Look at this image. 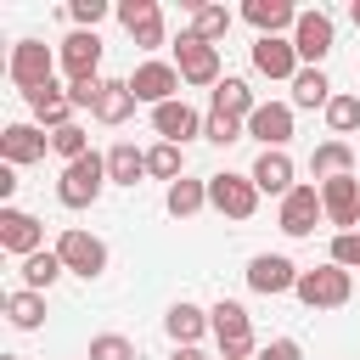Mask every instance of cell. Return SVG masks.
Masks as SVG:
<instances>
[{
	"mask_svg": "<svg viewBox=\"0 0 360 360\" xmlns=\"http://www.w3.org/2000/svg\"><path fill=\"white\" fill-rule=\"evenodd\" d=\"M107 152H84L79 163H62V180H56V202L62 208H96V197L107 191Z\"/></svg>",
	"mask_w": 360,
	"mask_h": 360,
	"instance_id": "6da1fadb",
	"label": "cell"
},
{
	"mask_svg": "<svg viewBox=\"0 0 360 360\" xmlns=\"http://www.w3.org/2000/svg\"><path fill=\"white\" fill-rule=\"evenodd\" d=\"M292 292H298V304H304V309H343V304L354 298V276H349L343 264H332V259H326V264L304 270Z\"/></svg>",
	"mask_w": 360,
	"mask_h": 360,
	"instance_id": "7a4b0ae2",
	"label": "cell"
},
{
	"mask_svg": "<svg viewBox=\"0 0 360 360\" xmlns=\"http://www.w3.org/2000/svg\"><path fill=\"white\" fill-rule=\"evenodd\" d=\"M56 68H62V62H56V51H51L45 39H17V45H11V56H6V79H11L22 96L45 90Z\"/></svg>",
	"mask_w": 360,
	"mask_h": 360,
	"instance_id": "3957f363",
	"label": "cell"
},
{
	"mask_svg": "<svg viewBox=\"0 0 360 360\" xmlns=\"http://www.w3.org/2000/svg\"><path fill=\"white\" fill-rule=\"evenodd\" d=\"M208 326H214V343H219V360H248L259 343H253V315L236 304V298H219L208 309Z\"/></svg>",
	"mask_w": 360,
	"mask_h": 360,
	"instance_id": "277c9868",
	"label": "cell"
},
{
	"mask_svg": "<svg viewBox=\"0 0 360 360\" xmlns=\"http://www.w3.org/2000/svg\"><path fill=\"white\" fill-rule=\"evenodd\" d=\"M208 208L225 214V219H253V208H259V186H253V174H231V169L208 174Z\"/></svg>",
	"mask_w": 360,
	"mask_h": 360,
	"instance_id": "5b68a950",
	"label": "cell"
},
{
	"mask_svg": "<svg viewBox=\"0 0 360 360\" xmlns=\"http://www.w3.org/2000/svg\"><path fill=\"white\" fill-rule=\"evenodd\" d=\"M56 259L68 264V276L96 281V276L107 270V242H101V236H90V231H79V225H68V231L56 236Z\"/></svg>",
	"mask_w": 360,
	"mask_h": 360,
	"instance_id": "8992f818",
	"label": "cell"
},
{
	"mask_svg": "<svg viewBox=\"0 0 360 360\" xmlns=\"http://www.w3.org/2000/svg\"><path fill=\"white\" fill-rule=\"evenodd\" d=\"M174 68H180V79H186V84H208V90L225 79V73H219V45L197 39L191 28L174 39Z\"/></svg>",
	"mask_w": 360,
	"mask_h": 360,
	"instance_id": "52a82bcc",
	"label": "cell"
},
{
	"mask_svg": "<svg viewBox=\"0 0 360 360\" xmlns=\"http://www.w3.org/2000/svg\"><path fill=\"white\" fill-rule=\"evenodd\" d=\"M332 45H338L332 17H326V11H298V22H292V51H298V62H304V68H321V62L332 56Z\"/></svg>",
	"mask_w": 360,
	"mask_h": 360,
	"instance_id": "ba28073f",
	"label": "cell"
},
{
	"mask_svg": "<svg viewBox=\"0 0 360 360\" xmlns=\"http://www.w3.org/2000/svg\"><path fill=\"white\" fill-rule=\"evenodd\" d=\"M321 219H326V208H321V186H292V191L281 197V208H276L281 236H315Z\"/></svg>",
	"mask_w": 360,
	"mask_h": 360,
	"instance_id": "9c48e42d",
	"label": "cell"
},
{
	"mask_svg": "<svg viewBox=\"0 0 360 360\" xmlns=\"http://www.w3.org/2000/svg\"><path fill=\"white\" fill-rule=\"evenodd\" d=\"M298 276H304V270H298L287 253H253V259H248V287H253L259 298H281V292H292Z\"/></svg>",
	"mask_w": 360,
	"mask_h": 360,
	"instance_id": "30bf717a",
	"label": "cell"
},
{
	"mask_svg": "<svg viewBox=\"0 0 360 360\" xmlns=\"http://www.w3.org/2000/svg\"><path fill=\"white\" fill-rule=\"evenodd\" d=\"M56 62H62V73H68V84H84V79H101V39H96L90 28H73V34L62 39V51H56Z\"/></svg>",
	"mask_w": 360,
	"mask_h": 360,
	"instance_id": "8fae6325",
	"label": "cell"
},
{
	"mask_svg": "<svg viewBox=\"0 0 360 360\" xmlns=\"http://www.w3.org/2000/svg\"><path fill=\"white\" fill-rule=\"evenodd\" d=\"M180 68L174 62H141L135 73H129V90H135V101H146V107H163V101H180Z\"/></svg>",
	"mask_w": 360,
	"mask_h": 360,
	"instance_id": "7c38bea8",
	"label": "cell"
},
{
	"mask_svg": "<svg viewBox=\"0 0 360 360\" xmlns=\"http://www.w3.org/2000/svg\"><path fill=\"white\" fill-rule=\"evenodd\" d=\"M112 11H118V22L129 28V39H135L141 51H158V45L169 39V34H163V6H158V0H118Z\"/></svg>",
	"mask_w": 360,
	"mask_h": 360,
	"instance_id": "4fadbf2b",
	"label": "cell"
},
{
	"mask_svg": "<svg viewBox=\"0 0 360 360\" xmlns=\"http://www.w3.org/2000/svg\"><path fill=\"white\" fill-rule=\"evenodd\" d=\"M298 68H304V62H298V51H292V39H287V34H276V39H270V34H259V39H253V73L292 84V79H298Z\"/></svg>",
	"mask_w": 360,
	"mask_h": 360,
	"instance_id": "5bb4252c",
	"label": "cell"
},
{
	"mask_svg": "<svg viewBox=\"0 0 360 360\" xmlns=\"http://www.w3.org/2000/svg\"><path fill=\"white\" fill-rule=\"evenodd\" d=\"M248 135L264 152H287V141H292V101H259V112L248 118Z\"/></svg>",
	"mask_w": 360,
	"mask_h": 360,
	"instance_id": "9a60e30c",
	"label": "cell"
},
{
	"mask_svg": "<svg viewBox=\"0 0 360 360\" xmlns=\"http://www.w3.org/2000/svg\"><path fill=\"white\" fill-rule=\"evenodd\" d=\"M0 248L11 259H34L45 248V225L34 214H22V208H0Z\"/></svg>",
	"mask_w": 360,
	"mask_h": 360,
	"instance_id": "2e32d148",
	"label": "cell"
},
{
	"mask_svg": "<svg viewBox=\"0 0 360 360\" xmlns=\"http://www.w3.org/2000/svg\"><path fill=\"white\" fill-rule=\"evenodd\" d=\"M321 208L338 231H360V174H338L321 186Z\"/></svg>",
	"mask_w": 360,
	"mask_h": 360,
	"instance_id": "e0dca14e",
	"label": "cell"
},
{
	"mask_svg": "<svg viewBox=\"0 0 360 360\" xmlns=\"http://www.w3.org/2000/svg\"><path fill=\"white\" fill-rule=\"evenodd\" d=\"M45 152H51V129H39V124H6V129H0V158H6L11 169L39 163Z\"/></svg>",
	"mask_w": 360,
	"mask_h": 360,
	"instance_id": "ac0fdd59",
	"label": "cell"
},
{
	"mask_svg": "<svg viewBox=\"0 0 360 360\" xmlns=\"http://www.w3.org/2000/svg\"><path fill=\"white\" fill-rule=\"evenodd\" d=\"M152 129H158V141L186 146L191 135H202V112L191 101H163V107H152Z\"/></svg>",
	"mask_w": 360,
	"mask_h": 360,
	"instance_id": "d6986e66",
	"label": "cell"
},
{
	"mask_svg": "<svg viewBox=\"0 0 360 360\" xmlns=\"http://www.w3.org/2000/svg\"><path fill=\"white\" fill-rule=\"evenodd\" d=\"M22 101L34 107V124H39V129H68V124H73V112H79V107L68 101V90H62L56 79H51L45 90H34V96H22Z\"/></svg>",
	"mask_w": 360,
	"mask_h": 360,
	"instance_id": "ffe728a7",
	"label": "cell"
},
{
	"mask_svg": "<svg viewBox=\"0 0 360 360\" xmlns=\"http://www.w3.org/2000/svg\"><path fill=\"white\" fill-rule=\"evenodd\" d=\"M309 174H315V186H326V180H338V174H360V158H354L349 141H321V146L309 152Z\"/></svg>",
	"mask_w": 360,
	"mask_h": 360,
	"instance_id": "44dd1931",
	"label": "cell"
},
{
	"mask_svg": "<svg viewBox=\"0 0 360 360\" xmlns=\"http://www.w3.org/2000/svg\"><path fill=\"white\" fill-rule=\"evenodd\" d=\"M163 332L174 338V349H197L202 343V332H214L208 326V309H197V304H169V315H163Z\"/></svg>",
	"mask_w": 360,
	"mask_h": 360,
	"instance_id": "7402d4cb",
	"label": "cell"
},
{
	"mask_svg": "<svg viewBox=\"0 0 360 360\" xmlns=\"http://www.w3.org/2000/svg\"><path fill=\"white\" fill-rule=\"evenodd\" d=\"M248 174H253V186H259V191H270V197H287V191L298 186V180H292L298 169H292V158H287V152H259Z\"/></svg>",
	"mask_w": 360,
	"mask_h": 360,
	"instance_id": "603a6c76",
	"label": "cell"
},
{
	"mask_svg": "<svg viewBox=\"0 0 360 360\" xmlns=\"http://www.w3.org/2000/svg\"><path fill=\"white\" fill-rule=\"evenodd\" d=\"M242 22H253L259 34H292V22H298V6H287V0H248L242 6Z\"/></svg>",
	"mask_w": 360,
	"mask_h": 360,
	"instance_id": "cb8c5ba5",
	"label": "cell"
},
{
	"mask_svg": "<svg viewBox=\"0 0 360 360\" xmlns=\"http://www.w3.org/2000/svg\"><path fill=\"white\" fill-rule=\"evenodd\" d=\"M135 112V90H129V79H101V96H96V124H124Z\"/></svg>",
	"mask_w": 360,
	"mask_h": 360,
	"instance_id": "d4e9b609",
	"label": "cell"
},
{
	"mask_svg": "<svg viewBox=\"0 0 360 360\" xmlns=\"http://www.w3.org/2000/svg\"><path fill=\"white\" fill-rule=\"evenodd\" d=\"M214 112H231V118H242V124H248V118L259 112V101H253V90H248V79H231V73H225V79L214 84Z\"/></svg>",
	"mask_w": 360,
	"mask_h": 360,
	"instance_id": "484cf974",
	"label": "cell"
},
{
	"mask_svg": "<svg viewBox=\"0 0 360 360\" xmlns=\"http://www.w3.org/2000/svg\"><path fill=\"white\" fill-rule=\"evenodd\" d=\"M141 174H146V152H135V141L107 146V180L112 186H141Z\"/></svg>",
	"mask_w": 360,
	"mask_h": 360,
	"instance_id": "4316f807",
	"label": "cell"
},
{
	"mask_svg": "<svg viewBox=\"0 0 360 360\" xmlns=\"http://www.w3.org/2000/svg\"><path fill=\"white\" fill-rule=\"evenodd\" d=\"M163 208H169L174 219L202 214V208H208V180H174V186L163 191Z\"/></svg>",
	"mask_w": 360,
	"mask_h": 360,
	"instance_id": "83f0119b",
	"label": "cell"
},
{
	"mask_svg": "<svg viewBox=\"0 0 360 360\" xmlns=\"http://www.w3.org/2000/svg\"><path fill=\"white\" fill-rule=\"evenodd\" d=\"M332 96H338V90H332V79H326L321 68H298V79H292V107H321V112H326Z\"/></svg>",
	"mask_w": 360,
	"mask_h": 360,
	"instance_id": "f1b7e54d",
	"label": "cell"
},
{
	"mask_svg": "<svg viewBox=\"0 0 360 360\" xmlns=\"http://www.w3.org/2000/svg\"><path fill=\"white\" fill-rule=\"evenodd\" d=\"M146 174L152 180H186V146H174V141H158V146H146Z\"/></svg>",
	"mask_w": 360,
	"mask_h": 360,
	"instance_id": "f546056e",
	"label": "cell"
},
{
	"mask_svg": "<svg viewBox=\"0 0 360 360\" xmlns=\"http://www.w3.org/2000/svg\"><path fill=\"white\" fill-rule=\"evenodd\" d=\"M56 276H68V264L56 259V248H39L34 259H22V287H28V292H45V287H56Z\"/></svg>",
	"mask_w": 360,
	"mask_h": 360,
	"instance_id": "4dcf8cb0",
	"label": "cell"
},
{
	"mask_svg": "<svg viewBox=\"0 0 360 360\" xmlns=\"http://www.w3.org/2000/svg\"><path fill=\"white\" fill-rule=\"evenodd\" d=\"M6 321H11L17 332H34V326L45 321V292H28V287L6 292Z\"/></svg>",
	"mask_w": 360,
	"mask_h": 360,
	"instance_id": "1f68e13d",
	"label": "cell"
},
{
	"mask_svg": "<svg viewBox=\"0 0 360 360\" xmlns=\"http://www.w3.org/2000/svg\"><path fill=\"white\" fill-rule=\"evenodd\" d=\"M231 22H236V17H231V6H197V0H191V34H197V39L219 45V39L231 34Z\"/></svg>",
	"mask_w": 360,
	"mask_h": 360,
	"instance_id": "d6a6232c",
	"label": "cell"
},
{
	"mask_svg": "<svg viewBox=\"0 0 360 360\" xmlns=\"http://www.w3.org/2000/svg\"><path fill=\"white\" fill-rule=\"evenodd\" d=\"M326 129H332V141H343V135H354V129H360V96H349V90H338V96L326 101Z\"/></svg>",
	"mask_w": 360,
	"mask_h": 360,
	"instance_id": "836d02e7",
	"label": "cell"
},
{
	"mask_svg": "<svg viewBox=\"0 0 360 360\" xmlns=\"http://www.w3.org/2000/svg\"><path fill=\"white\" fill-rule=\"evenodd\" d=\"M242 135H248V124H242V118H231V112H214V107H208V118H202V141L231 146V141H242Z\"/></svg>",
	"mask_w": 360,
	"mask_h": 360,
	"instance_id": "e575fe53",
	"label": "cell"
},
{
	"mask_svg": "<svg viewBox=\"0 0 360 360\" xmlns=\"http://www.w3.org/2000/svg\"><path fill=\"white\" fill-rule=\"evenodd\" d=\"M84 360H135V343L124 332H96L90 349H84Z\"/></svg>",
	"mask_w": 360,
	"mask_h": 360,
	"instance_id": "d590c367",
	"label": "cell"
},
{
	"mask_svg": "<svg viewBox=\"0 0 360 360\" xmlns=\"http://www.w3.org/2000/svg\"><path fill=\"white\" fill-rule=\"evenodd\" d=\"M51 152H56L62 163H79V158L90 152V135H84L79 124H68V129H51Z\"/></svg>",
	"mask_w": 360,
	"mask_h": 360,
	"instance_id": "8d00e7d4",
	"label": "cell"
},
{
	"mask_svg": "<svg viewBox=\"0 0 360 360\" xmlns=\"http://www.w3.org/2000/svg\"><path fill=\"white\" fill-rule=\"evenodd\" d=\"M332 264L360 270V231H338V236H332Z\"/></svg>",
	"mask_w": 360,
	"mask_h": 360,
	"instance_id": "74e56055",
	"label": "cell"
},
{
	"mask_svg": "<svg viewBox=\"0 0 360 360\" xmlns=\"http://www.w3.org/2000/svg\"><path fill=\"white\" fill-rule=\"evenodd\" d=\"M107 11H112L107 0H73V6H68V17H73L79 28H90V34H96V22H101Z\"/></svg>",
	"mask_w": 360,
	"mask_h": 360,
	"instance_id": "f35d334b",
	"label": "cell"
},
{
	"mask_svg": "<svg viewBox=\"0 0 360 360\" xmlns=\"http://www.w3.org/2000/svg\"><path fill=\"white\" fill-rule=\"evenodd\" d=\"M259 360H304V343H298V338H270V343L259 349Z\"/></svg>",
	"mask_w": 360,
	"mask_h": 360,
	"instance_id": "ab89813d",
	"label": "cell"
},
{
	"mask_svg": "<svg viewBox=\"0 0 360 360\" xmlns=\"http://www.w3.org/2000/svg\"><path fill=\"white\" fill-rule=\"evenodd\" d=\"M11 191H17V169L6 163V169H0V202H6V208H11Z\"/></svg>",
	"mask_w": 360,
	"mask_h": 360,
	"instance_id": "60d3db41",
	"label": "cell"
},
{
	"mask_svg": "<svg viewBox=\"0 0 360 360\" xmlns=\"http://www.w3.org/2000/svg\"><path fill=\"white\" fill-rule=\"evenodd\" d=\"M169 360H208V354H202V349H174Z\"/></svg>",
	"mask_w": 360,
	"mask_h": 360,
	"instance_id": "b9f144b4",
	"label": "cell"
},
{
	"mask_svg": "<svg viewBox=\"0 0 360 360\" xmlns=\"http://www.w3.org/2000/svg\"><path fill=\"white\" fill-rule=\"evenodd\" d=\"M349 22H354V28H360V0H354V6H349Z\"/></svg>",
	"mask_w": 360,
	"mask_h": 360,
	"instance_id": "7bdbcfd3",
	"label": "cell"
},
{
	"mask_svg": "<svg viewBox=\"0 0 360 360\" xmlns=\"http://www.w3.org/2000/svg\"><path fill=\"white\" fill-rule=\"evenodd\" d=\"M0 360H17V354H0Z\"/></svg>",
	"mask_w": 360,
	"mask_h": 360,
	"instance_id": "ee69618b",
	"label": "cell"
}]
</instances>
